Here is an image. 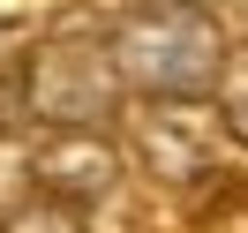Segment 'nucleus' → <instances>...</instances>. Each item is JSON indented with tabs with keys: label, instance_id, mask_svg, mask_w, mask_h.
Here are the masks:
<instances>
[{
	"label": "nucleus",
	"instance_id": "nucleus-4",
	"mask_svg": "<svg viewBox=\"0 0 248 233\" xmlns=\"http://www.w3.org/2000/svg\"><path fill=\"white\" fill-rule=\"evenodd\" d=\"M31 188L76 203V211L106 203L113 188H121V151H113V136H106V128H53V136H38Z\"/></svg>",
	"mask_w": 248,
	"mask_h": 233
},
{
	"label": "nucleus",
	"instance_id": "nucleus-1",
	"mask_svg": "<svg viewBox=\"0 0 248 233\" xmlns=\"http://www.w3.org/2000/svg\"><path fill=\"white\" fill-rule=\"evenodd\" d=\"M106 46L121 61V83L151 98H196L226 76V31L196 0H136L121 8Z\"/></svg>",
	"mask_w": 248,
	"mask_h": 233
},
{
	"label": "nucleus",
	"instance_id": "nucleus-5",
	"mask_svg": "<svg viewBox=\"0 0 248 233\" xmlns=\"http://www.w3.org/2000/svg\"><path fill=\"white\" fill-rule=\"evenodd\" d=\"M0 233H91V211H76V203L31 188V196H16L8 211H0Z\"/></svg>",
	"mask_w": 248,
	"mask_h": 233
},
{
	"label": "nucleus",
	"instance_id": "nucleus-7",
	"mask_svg": "<svg viewBox=\"0 0 248 233\" xmlns=\"http://www.w3.org/2000/svg\"><path fill=\"white\" fill-rule=\"evenodd\" d=\"M218 113H226L233 136H248V68H233V76H226V106H218Z\"/></svg>",
	"mask_w": 248,
	"mask_h": 233
},
{
	"label": "nucleus",
	"instance_id": "nucleus-6",
	"mask_svg": "<svg viewBox=\"0 0 248 233\" xmlns=\"http://www.w3.org/2000/svg\"><path fill=\"white\" fill-rule=\"evenodd\" d=\"M38 113L31 98H23V68H0V136H31Z\"/></svg>",
	"mask_w": 248,
	"mask_h": 233
},
{
	"label": "nucleus",
	"instance_id": "nucleus-3",
	"mask_svg": "<svg viewBox=\"0 0 248 233\" xmlns=\"http://www.w3.org/2000/svg\"><path fill=\"white\" fill-rule=\"evenodd\" d=\"M226 113L211 106V91L196 98H151V106L136 113V151L143 166L158 173L166 188H196L203 173L218 166V151H226Z\"/></svg>",
	"mask_w": 248,
	"mask_h": 233
},
{
	"label": "nucleus",
	"instance_id": "nucleus-2",
	"mask_svg": "<svg viewBox=\"0 0 248 233\" xmlns=\"http://www.w3.org/2000/svg\"><path fill=\"white\" fill-rule=\"evenodd\" d=\"M23 98L46 128H106L121 113L128 83H121V61L98 31H53L23 53Z\"/></svg>",
	"mask_w": 248,
	"mask_h": 233
}]
</instances>
